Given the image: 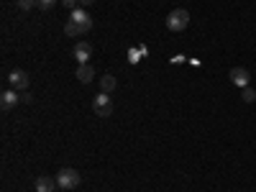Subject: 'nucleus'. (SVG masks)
I'll list each match as a JSON object with an SVG mask.
<instances>
[{
	"instance_id": "nucleus-1",
	"label": "nucleus",
	"mask_w": 256,
	"mask_h": 192,
	"mask_svg": "<svg viewBox=\"0 0 256 192\" xmlns=\"http://www.w3.org/2000/svg\"><path fill=\"white\" fill-rule=\"evenodd\" d=\"M187 26H190V13H187L184 8H174L172 13L166 16V28H169V31L180 34V31H184Z\"/></svg>"
},
{
	"instance_id": "nucleus-2",
	"label": "nucleus",
	"mask_w": 256,
	"mask_h": 192,
	"mask_svg": "<svg viewBox=\"0 0 256 192\" xmlns=\"http://www.w3.org/2000/svg\"><path fill=\"white\" fill-rule=\"evenodd\" d=\"M56 184H59L62 190H74V187L80 184V172H77V169H72V166L62 169V172L56 174Z\"/></svg>"
},
{
	"instance_id": "nucleus-3",
	"label": "nucleus",
	"mask_w": 256,
	"mask_h": 192,
	"mask_svg": "<svg viewBox=\"0 0 256 192\" xmlns=\"http://www.w3.org/2000/svg\"><path fill=\"white\" fill-rule=\"evenodd\" d=\"M92 110H95L100 118H108V116L113 113V100H110V95H108V92H100V95L92 100Z\"/></svg>"
},
{
	"instance_id": "nucleus-4",
	"label": "nucleus",
	"mask_w": 256,
	"mask_h": 192,
	"mask_svg": "<svg viewBox=\"0 0 256 192\" xmlns=\"http://www.w3.org/2000/svg\"><path fill=\"white\" fill-rule=\"evenodd\" d=\"M70 20H72V24H74V26H77L82 34H88V31L92 28V16H90L88 10H84V8H74Z\"/></svg>"
},
{
	"instance_id": "nucleus-5",
	"label": "nucleus",
	"mask_w": 256,
	"mask_h": 192,
	"mask_svg": "<svg viewBox=\"0 0 256 192\" xmlns=\"http://www.w3.org/2000/svg\"><path fill=\"white\" fill-rule=\"evenodd\" d=\"M8 82H10L13 90H26L28 84H31V80H28V74H26L24 70H13V72L8 74Z\"/></svg>"
},
{
	"instance_id": "nucleus-6",
	"label": "nucleus",
	"mask_w": 256,
	"mask_h": 192,
	"mask_svg": "<svg viewBox=\"0 0 256 192\" xmlns=\"http://www.w3.org/2000/svg\"><path fill=\"white\" fill-rule=\"evenodd\" d=\"M230 82L236 84V88H248L251 72H248L246 67H233V70H230Z\"/></svg>"
},
{
	"instance_id": "nucleus-7",
	"label": "nucleus",
	"mask_w": 256,
	"mask_h": 192,
	"mask_svg": "<svg viewBox=\"0 0 256 192\" xmlns=\"http://www.w3.org/2000/svg\"><path fill=\"white\" fill-rule=\"evenodd\" d=\"M72 54H74L77 64H88V62H90V56H92V46L88 44V41H77Z\"/></svg>"
},
{
	"instance_id": "nucleus-8",
	"label": "nucleus",
	"mask_w": 256,
	"mask_h": 192,
	"mask_svg": "<svg viewBox=\"0 0 256 192\" xmlns=\"http://www.w3.org/2000/svg\"><path fill=\"white\" fill-rule=\"evenodd\" d=\"M34 187H36V192H54L59 184H56V177H46V174H41V177H36Z\"/></svg>"
},
{
	"instance_id": "nucleus-9",
	"label": "nucleus",
	"mask_w": 256,
	"mask_h": 192,
	"mask_svg": "<svg viewBox=\"0 0 256 192\" xmlns=\"http://www.w3.org/2000/svg\"><path fill=\"white\" fill-rule=\"evenodd\" d=\"M74 77H77L82 84H90V82L95 80V70L90 67V64H77V72H74Z\"/></svg>"
},
{
	"instance_id": "nucleus-10",
	"label": "nucleus",
	"mask_w": 256,
	"mask_h": 192,
	"mask_svg": "<svg viewBox=\"0 0 256 192\" xmlns=\"http://www.w3.org/2000/svg\"><path fill=\"white\" fill-rule=\"evenodd\" d=\"M18 95H16V90H6L3 95H0V108H3V110H13L16 108V105H18Z\"/></svg>"
},
{
	"instance_id": "nucleus-11",
	"label": "nucleus",
	"mask_w": 256,
	"mask_h": 192,
	"mask_svg": "<svg viewBox=\"0 0 256 192\" xmlns=\"http://www.w3.org/2000/svg\"><path fill=\"white\" fill-rule=\"evenodd\" d=\"M116 84H118V80H116L113 74H102V77H100V90H102V92L110 95V92L116 90Z\"/></svg>"
},
{
	"instance_id": "nucleus-12",
	"label": "nucleus",
	"mask_w": 256,
	"mask_h": 192,
	"mask_svg": "<svg viewBox=\"0 0 256 192\" xmlns=\"http://www.w3.org/2000/svg\"><path fill=\"white\" fill-rule=\"evenodd\" d=\"M16 6H18V10L28 13V10H34V8L38 6V0H16Z\"/></svg>"
},
{
	"instance_id": "nucleus-13",
	"label": "nucleus",
	"mask_w": 256,
	"mask_h": 192,
	"mask_svg": "<svg viewBox=\"0 0 256 192\" xmlns=\"http://www.w3.org/2000/svg\"><path fill=\"white\" fill-rule=\"evenodd\" d=\"M241 100L251 105V102H256V92H254L251 88H244V92H241Z\"/></svg>"
},
{
	"instance_id": "nucleus-14",
	"label": "nucleus",
	"mask_w": 256,
	"mask_h": 192,
	"mask_svg": "<svg viewBox=\"0 0 256 192\" xmlns=\"http://www.w3.org/2000/svg\"><path fill=\"white\" fill-rule=\"evenodd\" d=\"M146 49H131V52H128V62H131V64H136L138 59H141V54H144Z\"/></svg>"
},
{
	"instance_id": "nucleus-15",
	"label": "nucleus",
	"mask_w": 256,
	"mask_h": 192,
	"mask_svg": "<svg viewBox=\"0 0 256 192\" xmlns=\"http://www.w3.org/2000/svg\"><path fill=\"white\" fill-rule=\"evenodd\" d=\"M64 34H67V36H80L82 31H80V28H77V26L72 24V20H70V24H67V26H64Z\"/></svg>"
},
{
	"instance_id": "nucleus-16",
	"label": "nucleus",
	"mask_w": 256,
	"mask_h": 192,
	"mask_svg": "<svg viewBox=\"0 0 256 192\" xmlns=\"http://www.w3.org/2000/svg\"><path fill=\"white\" fill-rule=\"evenodd\" d=\"M54 3H56V0H38V8H41V10H49Z\"/></svg>"
},
{
	"instance_id": "nucleus-17",
	"label": "nucleus",
	"mask_w": 256,
	"mask_h": 192,
	"mask_svg": "<svg viewBox=\"0 0 256 192\" xmlns=\"http://www.w3.org/2000/svg\"><path fill=\"white\" fill-rule=\"evenodd\" d=\"M62 3L67 6V8H72V10H74V8H77V3H80V0H62Z\"/></svg>"
},
{
	"instance_id": "nucleus-18",
	"label": "nucleus",
	"mask_w": 256,
	"mask_h": 192,
	"mask_svg": "<svg viewBox=\"0 0 256 192\" xmlns=\"http://www.w3.org/2000/svg\"><path fill=\"white\" fill-rule=\"evenodd\" d=\"M95 3V0H80V6H84V8H88V6H92Z\"/></svg>"
}]
</instances>
